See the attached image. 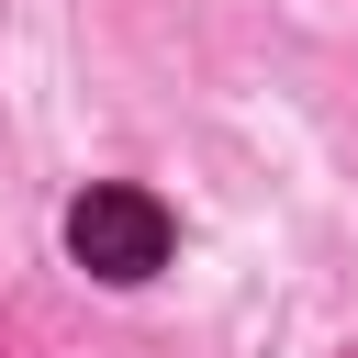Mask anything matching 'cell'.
I'll return each mask as SVG.
<instances>
[{
	"label": "cell",
	"mask_w": 358,
	"mask_h": 358,
	"mask_svg": "<svg viewBox=\"0 0 358 358\" xmlns=\"http://www.w3.org/2000/svg\"><path fill=\"white\" fill-rule=\"evenodd\" d=\"M67 257H78L90 280H157V268H168V201L134 190V179L78 190V213H67Z\"/></svg>",
	"instance_id": "1"
}]
</instances>
